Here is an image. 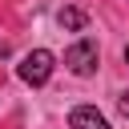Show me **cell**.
Segmentation results:
<instances>
[{"instance_id":"obj_6","label":"cell","mask_w":129,"mask_h":129,"mask_svg":"<svg viewBox=\"0 0 129 129\" xmlns=\"http://www.w3.org/2000/svg\"><path fill=\"white\" fill-rule=\"evenodd\" d=\"M125 60H129V44H125Z\"/></svg>"},{"instance_id":"obj_2","label":"cell","mask_w":129,"mask_h":129,"mask_svg":"<svg viewBox=\"0 0 129 129\" xmlns=\"http://www.w3.org/2000/svg\"><path fill=\"white\" fill-rule=\"evenodd\" d=\"M64 64H69L77 77H89V73L97 69V40H89V36H85V40H77V44L64 52Z\"/></svg>"},{"instance_id":"obj_1","label":"cell","mask_w":129,"mask_h":129,"mask_svg":"<svg viewBox=\"0 0 129 129\" xmlns=\"http://www.w3.org/2000/svg\"><path fill=\"white\" fill-rule=\"evenodd\" d=\"M20 81L24 85H44L48 77H52V52L48 48H36V52H28L24 60H20Z\"/></svg>"},{"instance_id":"obj_5","label":"cell","mask_w":129,"mask_h":129,"mask_svg":"<svg viewBox=\"0 0 129 129\" xmlns=\"http://www.w3.org/2000/svg\"><path fill=\"white\" fill-rule=\"evenodd\" d=\"M117 109H121V117H129V93H121V101H117Z\"/></svg>"},{"instance_id":"obj_3","label":"cell","mask_w":129,"mask_h":129,"mask_svg":"<svg viewBox=\"0 0 129 129\" xmlns=\"http://www.w3.org/2000/svg\"><path fill=\"white\" fill-rule=\"evenodd\" d=\"M69 125H73V129H109V121H105L93 105H77V109L69 113Z\"/></svg>"},{"instance_id":"obj_4","label":"cell","mask_w":129,"mask_h":129,"mask_svg":"<svg viewBox=\"0 0 129 129\" xmlns=\"http://www.w3.org/2000/svg\"><path fill=\"white\" fill-rule=\"evenodd\" d=\"M60 28H69V32H77V28H85V12L81 8H60Z\"/></svg>"}]
</instances>
